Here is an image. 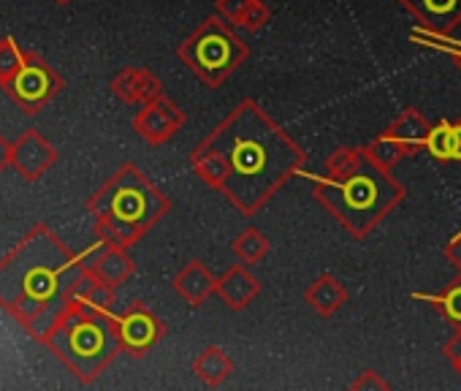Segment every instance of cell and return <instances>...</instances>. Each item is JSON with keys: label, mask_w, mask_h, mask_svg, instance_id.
I'll list each match as a JSON object with an SVG mask.
<instances>
[{"label": "cell", "mask_w": 461, "mask_h": 391, "mask_svg": "<svg viewBox=\"0 0 461 391\" xmlns=\"http://www.w3.org/2000/svg\"><path fill=\"white\" fill-rule=\"evenodd\" d=\"M101 286H114L117 280H122L131 269V264L120 256V253H106L101 259H95L93 264L85 267Z\"/></svg>", "instance_id": "9"}, {"label": "cell", "mask_w": 461, "mask_h": 391, "mask_svg": "<svg viewBox=\"0 0 461 391\" xmlns=\"http://www.w3.org/2000/svg\"><path fill=\"white\" fill-rule=\"evenodd\" d=\"M12 160H14V144L4 133H0V174L12 166Z\"/></svg>", "instance_id": "12"}, {"label": "cell", "mask_w": 461, "mask_h": 391, "mask_svg": "<svg viewBox=\"0 0 461 391\" xmlns=\"http://www.w3.org/2000/svg\"><path fill=\"white\" fill-rule=\"evenodd\" d=\"M426 4L431 6V9H437V12H445V9H450L456 0H426Z\"/></svg>", "instance_id": "14"}, {"label": "cell", "mask_w": 461, "mask_h": 391, "mask_svg": "<svg viewBox=\"0 0 461 391\" xmlns=\"http://www.w3.org/2000/svg\"><path fill=\"white\" fill-rule=\"evenodd\" d=\"M90 213L98 221V234L112 245H131L155 218L158 193L133 168H122L106 187H101Z\"/></svg>", "instance_id": "3"}, {"label": "cell", "mask_w": 461, "mask_h": 391, "mask_svg": "<svg viewBox=\"0 0 461 391\" xmlns=\"http://www.w3.org/2000/svg\"><path fill=\"white\" fill-rule=\"evenodd\" d=\"M28 50H23L14 36H4L0 39V87H9L14 82V77L20 74L23 63H25Z\"/></svg>", "instance_id": "8"}, {"label": "cell", "mask_w": 461, "mask_h": 391, "mask_svg": "<svg viewBox=\"0 0 461 391\" xmlns=\"http://www.w3.org/2000/svg\"><path fill=\"white\" fill-rule=\"evenodd\" d=\"M272 141H277V136H272V133H264V139L261 136H250L245 141H242V136H237L234 147H230V155H225L234 179H242V174L248 179H256L261 196H267V190L280 179V174L288 171L296 163V152L294 150H283V152L269 155L272 152Z\"/></svg>", "instance_id": "4"}, {"label": "cell", "mask_w": 461, "mask_h": 391, "mask_svg": "<svg viewBox=\"0 0 461 391\" xmlns=\"http://www.w3.org/2000/svg\"><path fill=\"white\" fill-rule=\"evenodd\" d=\"M55 4H60V6H66V4H71V0H55Z\"/></svg>", "instance_id": "16"}, {"label": "cell", "mask_w": 461, "mask_h": 391, "mask_svg": "<svg viewBox=\"0 0 461 391\" xmlns=\"http://www.w3.org/2000/svg\"><path fill=\"white\" fill-rule=\"evenodd\" d=\"M453 158H461V128H453Z\"/></svg>", "instance_id": "15"}, {"label": "cell", "mask_w": 461, "mask_h": 391, "mask_svg": "<svg viewBox=\"0 0 461 391\" xmlns=\"http://www.w3.org/2000/svg\"><path fill=\"white\" fill-rule=\"evenodd\" d=\"M41 342L82 383H93L122 345L117 323L101 310V305L87 299H74L41 337Z\"/></svg>", "instance_id": "2"}, {"label": "cell", "mask_w": 461, "mask_h": 391, "mask_svg": "<svg viewBox=\"0 0 461 391\" xmlns=\"http://www.w3.org/2000/svg\"><path fill=\"white\" fill-rule=\"evenodd\" d=\"M82 275V259L47 223H36L0 259V310L41 342L74 302Z\"/></svg>", "instance_id": "1"}, {"label": "cell", "mask_w": 461, "mask_h": 391, "mask_svg": "<svg viewBox=\"0 0 461 391\" xmlns=\"http://www.w3.org/2000/svg\"><path fill=\"white\" fill-rule=\"evenodd\" d=\"M445 307H447V313H450L453 318H461V291H453V294L447 296Z\"/></svg>", "instance_id": "13"}, {"label": "cell", "mask_w": 461, "mask_h": 391, "mask_svg": "<svg viewBox=\"0 0 461 391\" xmlns=\"http://www.w3.org/2000/svg\"><path fill=\"white\" fill-rule=\"evenodd\" d=\"M345 193H348V202L353 199L356 207H364V205H369V199H375V185H372L369 177H361L353 185H348Z\"/></svg>", "instance_id": "11"}, {"label": "cell", "mask_w": 461, "mask_h": 391, "mask_svg": "<svg viewBox=\"0 0 461 391\" xmlns=\"http://www.w3.org/2000/svg\"><path fill=\"white\" fill-rule=\"evenodd\" d=\"M63 87V79L55 74L52 66H47V60H41L36 52L25 55V63L20 68V74L14 77V82L6 87V95L28 114H39Z\"/></svg>", "instance_id": "5"}, {"label": "cell", "mask_w": 461, "mask_h": 391, "mask_svg": "<svg viewBox=\"0 0 461 391\" xmlns=\"http://www.w3.org/2000/svg\"><path fill=\"white\" fill-rule=\"evenodd\" d=\"M58 163V150L47 141L44 133L28 128L17 141H14V160L12 166L20 171V177H25L28 182L41 179L52 166Z\"/></svg>", "instance_id": "6"}, {"label": "cell", "mask_w": 461, "mask_h": 391, "mask_svg": "<svg viewBox=\"0 0 461 391\" xmlns=\"http://www.w3.org/2000/svg\"><path fill=\"white\" fill-rule=\"evenodd\" d=\"M117 332H120V342L128 350H144V348H149L155 342L158 323L147 310H131L125 318H120Z\"/></svg>", "instance_id": "7"}, {"label": "cell", "mask_w": 461, "mask_h": 391, "mask_svg": "<svg viewBox=\"0 0 461 391\" xmlns=\"http://www.w3.org/2000/svg\"><path fill=\"white\" fill-rule=\"evenodd\" d=\"M429 147H431V152L439 155V158H453V128H450V125H439V128L431 133Z\"/></svg>", "instance_id": "10"}]
</instances>
